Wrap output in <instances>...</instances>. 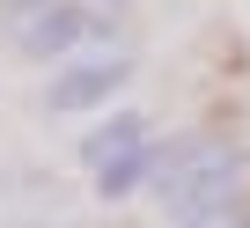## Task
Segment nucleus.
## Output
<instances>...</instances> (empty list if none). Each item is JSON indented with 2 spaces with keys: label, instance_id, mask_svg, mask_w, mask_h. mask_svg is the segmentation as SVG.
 Masks as SVG:
<instances>
[{
  "label": "nucleus",
  "instance_id": "6e6552de",
  "mask_svg": "<svg viewBox=\"0 0 250 228\" xmlns=\"http://www.w3.org/2000/svg\"><path fill=\"white\" fill-rule=\"evenodd\" d=\"M96 8H125V0H96Z\"/></svg>",
  "mask_w": 250,
  "mask_h": 228
},
{
  "label": "nucleus",
  "instance_id": "7ed1b4c3",
  "mask_svg": "<svg viewBox=\"0 0 250 228\" xmlns=\"http://www.w3.org/2000/svg\"><path fill=\"white\" fill-rule=\"evenodd\" d=\"M125 81H133V59H125L118 44H88V52H74V59L52 66L44 110L52 118H96V110H110L125 96Z\"/></svg>",
  "mask_w": 250,
  "mask_h": 228
},
{
  "label": "nucleus",
  "instance_id": "0eeeda50",
  "mask_svg": "<svg viewBox=\"0 0 250 228\" xmlns=\"http://www.w3.org/2000/svg\"><path fill=\"white\" fill-rule=\"evenodd\" d=\"M228 228H250V206H243V213H235V221H228Z\"/></svg>",
  "mask_w": 250,
  "mask_h": 228
},
{
  "label": "nucleus",
  "instance_id": "f257e3e1",
  "mask_svg": "<svg viewBox=\"0 0 250 228\" xmlns=\"http://www.w3.org/2000/svg\"><path fill=\"white\" fill-rule=\"evenodd\" d=\"M147 191L177 228H228L250 199V155L235 140H177V147L162 140Z\"/></svg>",
  "mask_w": 250,
  "mask_h": 228
},
{
  "label": "nucleus",
  "instance_id": "39448f33",
  "mask_svg": "<svg viewBox=\"0 0 250 228\" xmlns=\"http://www.w3.org/2000/svg\"><path fill=\"white\" fill-rule=\"evenodd\" d=\"M155 162H162V140H140V147H125L118 162L88 169L96 177V199H133L140 184H155Z\"/></svg>",
  "mask_w": 250,
  "mask_h": 228
},
{
  "label": "nucleus",
  "instance_id": "20e7f679",
  "mask_svg": "<svg viewBox=\"0 0 250 228\" xmlns=\"http://www.w3.org/2000/svg\"><path fill=\"white\" fill-rule=\"evenodd\" d=\"M155 125H147V110H133V103H110V110H96V125L81 133V147H74V162L81 169H103V162H118L125 147H140Z\"/></svg>",
  "mask_w": 250,
  "mask_h": 228
},
{
  "label": "nucleus",
  "instance_id": "f03ea898",
  "mask_svg": "<svg viewBox=\"0 0 250 228\" xmlns=\"http://www.w3.org/2000/svg\"><path fill=\"white\" fill-rule=\"evenodd\" d=\"M8 44L22 59H74L88 44H118V8H96V0H37V8L8 15Z\"/></svg>",
  "mask_w": 250,
  "mask_h": 228
},
{
  "label": "nucleus",
  "instance_id": "423d86ee",
  "mask_svg": "<svg viewBox=\"0 0 250 228\" xmlns=\"http://www.w3.org/2000/svg\"><path fill=\"white\" fill-rule=\"evenodd\" d=\"M22 8H37V0H0V15H22Z\"/></svg>",
  "mask_w": 250,
  "mask_h": 228
},
{
  "label": "nucleus",
  "instance_id": "1a4fd4ad",
  "mask_svg": "<svg viewBox=\"0 0 250 228\" xmlns=\"http://www.w3.org/2000/svg\"><path fill=\"white\" fill-rule=\"evenodd\" d=\"M8 184H15V177H0V191H8Z\"/></svg>",
  "mask_w": 250,
  "mask_h": 228
}]
</instances>
